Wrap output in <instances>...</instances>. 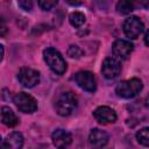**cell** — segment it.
<instances>
[{"label": "cell", "mask_w": 149, "mask_h": 149, "mask_svg": "<svg viewBox=\"0 0 149 149\" xmlns=\"http://www.w3.org/2000/svg\"><path fill=\"white\" fill-rule=\"evenodd\" d=\"M78 106V98L72 92H64L62 93L56 100V112L61 116H69L71 115Z\"/></svg>", "instance_id": "6da1fadb"}, {"label": "cell", "mask_w": 149, "mask_h": 149, "mask_svg": "<svg viewBox=\"0 0 149 149\" xmlns=\"http://www.w3.org/2000/svg\"><path fill=\"white\" fill-rule=\"evenodd\" d=\"M43 58L47 65L57 74H63L66 71V62L62 54L55 48H47L43 51Z\"/></svg>", "instance_id": "7a4b0ae2"}, {"label": "cell", "mask_w": 149, "mask_h": 149, "mask_svg": "<svg viewBox=\"0 0 149 149\" xmlns=\"http://www.w3.org/2000/svg\"><path fill=\"white\" fill-rule=\"evenodd\" d=\"M143 88V84L139 78H132L128 80H122L115 87V92L119 97L129 99L137 95Z\"/></svg>", "instance_id": "3957f363"}, {"label": "cell", "mask_w": 149, "mask_h": 149, "mask_svg": "<svg viewBox=\"0 0 149 149\" xmlns=\"http://www.w3.org/2000/svg\"><path fill=\"white\" fill-rule=\"evenodd\" d=\"M13 102L17 107L19 111L23 113L31 114L37 111V101L36 99L24 92H19L13 97Z\"/></svg>", "instance_id": "277c9868"}, {"label": "cell", "mask_w": 149, "mask_h": 149, "mask_svg": "<svg viewBox=\"0 0 149 149\" xmlns=\"http://www.w3.org/2000/svg\"><path fill=\"white\" fill-rule=\"evenodd\" d=\"M144 30V24L137 16H129L123 22V33L127 37L135 40Z\"/></svg>", "instance_id": "5b68a950"}, {"label": "cell", "mask_w": 149, "mask_h": 149, "mask_svg": "<svg viewBox=\"0 0 149 149\" xmlns=\"http://www.w3.org/2000/svg\"><path fill=\"white\" fill-rule=\"evenodd\" d=\"M17 79L22 86L31 88L40 83V72L31 68H21L17 73Z\"/></svg>", "instance_id": "8992f818"}, {"label": "cell", "mask_w": 149, "mask_h": 149, "mask_svg": "<svg viewBox=\"0 0 149 149\" xmlns=\"http://www.w3.org/2000/svg\"><path fill=\"white\" fill-rule=\"evenodd\" d=\"M101 72L106 79H115L121 72V64L116 57H107L101 65Z\"/></svg>", "instance_id": "52a82bcc"}, {"label": "cell", "mask_w": 149, "mask_h": 149, "mask_svg": "<svg viewBox=\"0 0 149 149\" xmlns=\"http://www.w3.org/2000/svg\"><path fill=\"white\" fill-rule=\"evenodd\" d=\"M77 85L87 92H94L97 88V80L92 72L90 71H79L74 76Z\"/></svg>", "instance_id": "ba28073f"}, {"label": "cell", "mask_w": 149, "mask_h": 149, "mask_svg": "<svg viewBox=\"0 0 149 149\" xmlns=\"http://www.w3.org/2000/svg\"><path fill=\"white\" fill-rule=\"evenodd\" d=\"M134 50L133 43L126 40H116L112 45V52L118 59H127Z\"/></svg>", "instance_id": "9c48e42d"}, {"label": "cell", "mask_w": 149, "mask_h": 149, "mask_svg": "<svg viewBox=\"0 0 149 149\" xmlns=\"http://www.w3.org/2000/svg\"><path fill=\"white\" fill-rule=\"evenodd\" d=\"M94 119L101 125H108L116 121V113L108 106H99L93 112Z\"/></svg>", "instance_id": "30bf717a"}, {"label": "cell", "mask_w": 149, "mask_h": 149, "mask_svg": "<svg viewBox=\"0 0 149 149\" xmlns=\"http://www.w3.org/2000/svg\"><path fill=\"white\" fill-rule=\"evenodd\" d=\"M109 136L106 132L99 129V128H93L90 132L88 135V142L92 147L94 148H102L108 143Z\"/></svg>", "instance_id": "8fae6325"}, {"label": "cell", "mask_w": 149, "mask_h": 149, "mask_svg": "<svg viewBox=\"0 0 149 149\" xmlns=\"http://www.w3.org/2000/svg\"><path fill=\"white\" fill-rule=\"evenodd\" d=\"M51 140L55 147L57 148H66L72 143V135L65 130V129H56L52 135H51Z\"/></svg>", "instance_id": "7c38bea8"}, {"label": "cell", "mask_w": 149, "mask_h": 149, "mask_svg": "<svg viewBox=\"0 0 149 149\" xmlns=\"http://www.w3.org/2000/svg\"><path fill=\"white\" fill-rule=\"evenodd\" d=\"M22 146H23V136L17 132L10 133L6 137L5 142L1 144L2 148H9V149H20L22 148Z\"/></svg>", "instance_id": "4fadbf2b"}, {"label": "cell", "mask_w": 149, "mask_h": 149, "mask_svg": "<svg viewBox=\"0 0 149 149\" xmlns=\"http://www.w3.org/2000/svg\"><path fill=\"white\" fill-rule=\"evenodd\" d=\"M1 122L7 127H14L19 123V119L9 107L2 106L1 107Z\"/></svg>", "instance_id": "5bb4252c"}, {"label": "cell", "mask_w": 149, "mask_h": 149, "mask_svg": "<svg viewBox=\"0 0 149 149\" xmlns=\"http://www.w3.org/2000/svg\"><path fill=\"white\" fill-rule=\"evenodd\" d=\"M136 7V0H120L116 3V12L121 15L132 13Z\"/></svg>", "instance_id": "9a60e30c"}, {"label": "cell", "mask_w": 149, "mask_h": 149, "mask_svg": "<svg viewBox=\"0 0 149 149\" xmlns=\"http://www.w3.org/2000/svg\"><path fill=\"white\" fill-rule=\"evenodd\" d=\"M69 21H70V23H71L73 27L79 28V27H81V26L85 23L86 17H85V15H84L81 12H73V13L70 14Z\"/></svg>", "instance_id": "2e32d148"}, {"label": "cell", "mask_w": 149, "mask_h": 149, "mask_svg": "<svg viewBox=\"0 0 149 149\" xmlns=\"http://www.w3.org/2000/svg\"><path fill=\"white\" fill-rule=\"evenodd\" d=\"M136 140L140 144L149 147V127H144L136 133Z\"/></svg>", "instance_id": "e0dca14e"}, {"label": "cell", "mask_w": 149, "mask_h": 149, "mask_svg": "<svg viewBox=\"0 0 149 149\" xmlns=\"http://www.w3.org/2000/svg\"><path fill=\"white\" fill-rule=\"evenodd\" d=\"M58 0H38V6L43 10H50L57 5Z\"/></svg>", "instance_id": "ac0fdd59"}, {"label": "cell", "mask_w": 149, "mask_h": 149, "mask_svg": "<svg viewBox=\"0 0 149 149\" xmlns=\"http://www.w3.org/2000/svg\"><path fill=\"white\" fill-rule=\"evenodd\" d=\"M83 54H84L83 50L78 45H70V48L68 49V55L71 58H80Z\"/></svg>", "instance_id": "d6986e66"}, {"label": "cell", "mask_w": 149, "mask_h": 149, "mask_svg": "<svg viewBox=\"0 0 149 149\" xmlns=\"http://www.w3.org/2000/svg\"><path fill=\"white\" fill-rule=\"evenodd\" d=\"M33 0H17V3H19V6L23 9V10H27V12H29V10H31V8H33Z\"/></svg>", "instance_id": "ffe728a7"}, {"label": "cell", "mask_w": 149, "mask_h": 149, "mask_svg": "<svg viewBox=\"0 0 149 149\" xmlns=\"http://www.w3.org/2000/svg\"><path fill=\"white\" fill-rule=\"evenodd\" d=\"M68 3H70V5H72V6H78V5H80L81 2H80V0H65Z\"/></svg>", "instance_id": "44dd1931"}, {"label": "cell", "mask_w": 149, "mask_h": 149, "mask_svg": "<svg viewBox=\"0 0 149 149\" xmlns=\"http://www.w3.org/2000/svg\"><path fill=\"white\" fill-rule=\"evenodd\" d=\"M144 43H146V45L147 47H149V30L146 33V35H144Z\"/></svg>", "instance_id": "7402d4cb"}, {"label": "cell", "mask_w": 149, "mask_h": 149, "mask_svg": "<svg viewBox=\"0 0 149 149\" xmlns=\"http://www.w3.org/2000/svg\"><path fill=\"white\" fill-rule=\"evenodd\" d=\"M141 3L146 9H149V0H141Z\"/></svg>", "instance_id": "603a6c76"}, {"label": "cell", "mask_w": 149, "mask_h": 149, "mask_svg": "<svg viewBox=\"0 0 149 149\" xmlns=\"http://www.w3.org/2000/svg\"><path fill=\"white\" fill-rule=\"evenodd\" d=\"M144 106H146L147 108H149V94H148V97H147L146 100H144Z\"/></svg>", "instance_id": "cb8c5ba5"}]
</instances>
